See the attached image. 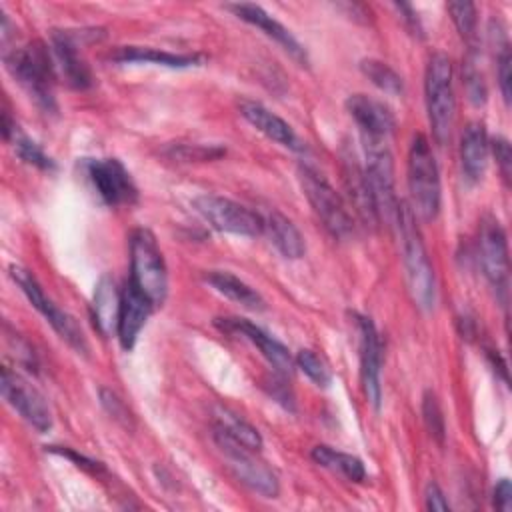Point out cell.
<instances>
[{"label": "cell", "mask_w": 512, "mask_h": 512, "mask_svg": "<svg viewBox=\"0 0 512 512\" xmlns=\"http://www.w3.org/2000/svg\"><path fill=\"white\" fill-rule=\"evenodd\" d=\"M4 64L12 78L26 90V94L44 114H54L58 110L54 98L56 66L52 50L46 44L36 40L14 48L4 54Z\"/></svg>", "instance_id": "1"}, {"label": "cell", "mask_w": 512, "mask_h": 512, "mask_svg": "<svg viewBox=\"0 0 512 512\" xmlns=\"http://www.w3.org/2000/svg\"><path fill=\"white\" fill-rule=\"evenodd\" d=\"M400 244H402V260L406 270V282L414 304L422 310H432L436 302V278L434 270L422 240V234L416 226V216L412 214L406 202H400L396 226Z\"/></svg>", "instance_id": "2"}, {"label": "cell", "mask_w": 512, "mask_h": 512, "mask_svg": "<svg viewBox=\"0 0 512 512\" xmlns=\"http://www.w3.org/2000/svg\"><path fill=\"white\" fill-rule=\"evenodd\" d=\"M410 210L416 220L430 222L440 212V174L426 136L416 134L408 152Z\"/></svg>", "instance_id": "3"}, {"label": "cell", "mask_w": 512, "mask_h": 512, "mask_svg": "<svg viewBox=\"0 0 512 512\" xmlns=\"http://www.w3.org/2000/svg\"><path fill=\"white\" fill-rule=\"evenodd\" d=\"M424 94L432 136L440 146H444L452 134L456 108L452 88V62L444 52H434L426 64Z\"/></svg>", "instance_id": "4"}, {"label": "cell", "mask_w": 512, "mask_h": 512, "mask_svg": "<svg viewBox=\"0 0 512 512\" xmlns=\"http://www.w3.org/2000/svg\"><path fill=\"white\" fill-rule=\"evenodd\" d=\"M130 282L154 304L160 306L168 294V272L154 234L136 228L130 234Z\"/></svg>", "instance_id": "5"}, {"label": "cell", "mask_w": 512, "mask_h": 512, "mask_svg": "<svg viewBox=\"0 0 512 512\" xmlns=\"http://www.w3.org/2000/svg\"><path fill=\"white\" fill-rule=\"evenodd\" d=\"M366 150V164L364 176L366 184L376 208L378 222L384 220L388 226H396L400 198L394 190V162L386 142H364Z\"/></svg>", "instance_id": "6"}, {"label": "cell", "mask_w": 512, "mask_h": 512, "mask_svg": "<svg viewBox=\"0 0 512 512\" xmlns=\"http://www.w3.org/2000/svg\"><path fill=\"white\" fill-rule=\"evenodd\" d=\"M298 178L308 204L312 206L324 228L334 238L348 236L354 230L352 214L348 212L340 194L330 186V182L312 166H300Z\"/></svg>", "instance_id": "7"}, {"label": "cell", "mask_w": 512, "mask_h": 512, "mask_svg": "<svg viewBox=\"0 0 512 512\" xmlns=\"http://www.w3.org/2000/svg\"><path fill=\"white\" fill-rule=\"evenodd\" d=\"M214 442L218 450L222 452L230 472L250 490L258 492L264 498H276L280 492V482L276 472L262 460H258L254 454L256 450H250L224 434L222 430L214 428Z\"/></svg>", "instance_id": "8"}, {"label": "cell", "mask_w": 512, "mask_h": 512, "mask_svg": "<svg viewBox=\"0 0 512 512\" xmlns=\"http://www.w3.org/2000/svg\"><path fill=\"white\" fill-rule=\"evenodd\" d=\"M10 274L14 278V282L20 286V290L24 292V296L28 298V302L44 316V320L52 326V330L70 346L74 348L78 354H88V342L86 336L82 332V328L78 326V322L64 312L62 308H58L40 288L38 280L34 278V274L22 266H10Z\"/></svg>", "instance_id": "9"}, {"label": "cell", "mask_w": 512, "mask_h": 512, "mask_svg": "<svg viewBox=\"0 0 512 512\" xmlns=\"http://www.w3.org/2000/svg\"><path fill=\"white\" fill-rule=\"evenodd\" d=\"M194 210L216 230L236 236H258L262 234V220L258 212L216 194L196 196L192 202Z\"/></svg>", "instance_id": "10"}, {"label": "cell", "mask_w": 512, "mask_h": 512, "mask_svg": "<svg viewBox=\"0 0 512 512\" xmlns=\"http://www.w3.org/2000/svg\"><path fill=\"white\" fill-rule=\"evenodd\" d=\"M478 258L488 284L504 304L508 292V242L502 224L494 216H484L480 222Z\"/></svg>", "instance_id": "11"}, {"label": "cell", "mask_w": 512, "mask_h": 512, "mask_svg": "<svg viewBox=\"0 0 512 512\" xmlns=\"http://www.w3.org/2000/svg\"><path fill=\"white\" fill-rule=\"evenodd\" d=\"M84 168L104 204L130 206L138 200V188L118 158H90L84 162Z\"/></svg>", "instance_id": "12"}, {"label": "cell", "mask_w": 512, "mask_h": 512, "mask_svg": "<svg viewBox=\"0 0 512 512\" xmlns=\"http://www.w3.org/2000/svg\"><path fill=\"white\" fill-rule=\"evenodd\" d=\"M100 30H54L52 32V58L56 66V74H60L68 86L86 90L92 86L94 76L78 48L82 46V38H90Z\"/></svg>", "instance_id": "13"}, {"label": "cell", "mask_w": 512, "mask_h": 512, "mask_svg": "<svg viewBox=\"0 0 512 512\" xmlns=\"http://www.w3.org/2000/svg\"><path fill=\"white\" fill-rule=\"evenodd\" d=\"M4 400L40 434L52 428V414L44 400V396L18 372L10 368H2L0 380Z\"/></svg>", "instance_id": "14"}, {"label": "cell", "mask_w": 512, "mask_h": 512, "mask_svg": "<svg viewBox=\"0 0 512 512\" xmlns=\"http://www.w3.org/2000/svg\"><path fill=\"white\" fill-rule=\"evenodd\" d=\"M360 334V378L368 402L380 408L382 400V340L374 322L368 316L354 314Z\"/></svg>", "instance_id": "15"}, {"label": "cell", "mask_w": 512, "mask_h": 512, "mask_svg": "<svg viewBox=\"0 0 512 512\" xmlns=\"http://www.w3.org/2000/svg\"><path fill=\"white\" fill-rule=\"evenodd\" d=\"M214 326L220 328L222 332L242 334L244 338H248L254 346H258L260 354L268 360V364L276 370V374L290 376L294 372L296 362H294L290 350L282 342H278L274 336H270L266 330H262L260 326H256L244 318H216Z\"/></svg>", "instance_id": "16"}, {"label": "cell", "mask_w": 512, "mask_h": 512, "mask_svg": "<svg viewBox=\"0 0 512 512\" xmlns=\"http://www.w3.org/2000/svg\"><path fill=\"white\" fill-rule=\"evenodd\" d=\"M346 110L356 122L362 142H386L394 130V114L382 100L366 94H350L346 98Z\"/></svg>", "instance_id": "17"}, {"label": "cell", "mask_w": 512, "mask_h": 512, "mask_svg": "<svg viewBox=\"0 0 512 512\" xmlns=\"http://www.w3.org/2000/svg\"><path fill=\"white\" fill-rule=\"evenodd\" d=\"M226 8L232 10L234 16H238L240 20L256 26L268 38L278 42L294 60H298L300 64H308V56H306L304 46L294 38V34L284 24H280L274 16H270L262 6L250 4V2H236V4H228Z\"/></svg>", "instance_id": "18"}, {"label": "cell", "mask_w": 512, "mask_h": 512, "mask_svg": "<svg viewBox=\"0 0 512 512\" xmlns=\"http://www.w3.org/2000/svg\"><path fill=\"white\" fill-rule=\"evenodd\" d=\"M154 304L128 280L122 292V306H120V320L116 336L124 350H132L140 330L144 328Z\"/></svg>", "instance_id": "19"}, {"label": "cell", "mask_w": 512, "mask_h": 512, "mask_svg": "<svg viewBox=\"0 0 512 512\" xmlns=\"http://www.w3.org/2000/svg\"><path fill=\"white\" fill-rule=\"evenodd\" d=\"M240 114L248 124H252L258 132H262L266 138L274 140L276 144H280L284 148H290V150H302L304 148V144L300 142L294 128L284 118H280L278 114L268 110L264 104L252 102V100H242L240 102Z\"/></svg>", "instance_id": "20"}, {"label": "cell", "mask_w": 512, "mask_h": 512, "mask_svg": "<svg viewBox=\"0 0 512 512\" xmlns=\"http://www.w3.org/2000/svg\"><path fill=\"white\" fill-rule=\"evenodd\" d=\"M262 220V234L270 240V244L288 260H298L306 252V242L300 230L294 226L290 218L280 214L278 210L258 212Z\"/></svg>", "instance_id": "21"}, {"label": "cell", "mask_w": 512, "mask_h": 512, "mask_svg": "<svg viewBox=\"0 0 512 512\" xmlns=\"http://www.w3.org/2000/svg\"><path fill=\"white\" fill-rule=\"evenodd\" d=\"M490 140L482 122H470L460 138V164L468 184H476L488 164Z\"/></svg>", "instance_id": "22"}, {"label": "cell", "mask_w": 512, "mask_h": 512, "mask_svg": "<svg viewBox=\"0 0 512 512\" xmlns=\"http://www.w3.org/2000/svg\"><path fill=\"white\" fill-rule=\"evenodd\" d=\"M110 60L120 64L130 62H144V64H158L166 68H190V66H202L206 58L202 54H174L150 46H118L114 52H110Z\"/></svg>", "instance_id": "23"}, {"label": "cell", "mask_w": 512, "mask_h": 512, "mask_svg": "<svg viewBox=\"0 0 512 512\" xmlns=\"http://www.w3.org/2000/svg\"><path fill=\"white\" fill-rule=\"evenodd\" d=\"M120 306H122V292L116 288L114 278L104 274L96 282L94 296H92V318L102 336H110L118 330Z\"/></svg>", "instance_id": "24"}, {"label": "cell", "mask_w": 512, "mask_h": 512, "mask_svg": "<svg viewBox=\"0 0 512 512\" xmlns=\"http://www.w3.org/2000/svg\"><path fill=\"white\" fill-rule=\"evenodd\" d=\"M206 282L216 290L220 292L222 296L242 304L244 308H250V310H262L264 308V300L262 296L252 288L248 286L244 280H240L238 276H234L232 272H226V270H212L206 274Z\"/></svg>", "instance_id": "25"}, {"label": "cell", "mask_w": 512, "mask_h": 512, "mask_svg": "<svg viewBox=\"0 0 512 512\" xmlns=\"http://www.w3.org/2000/svg\"><path fill=\"white\" fill-rule=\"evenodd\" d=\"M312 460L316 464H320L322 468H328L332 472H338L340 476H344L350 482H364L366 480V468L362 464L360 458L346 454V452H338L330 446L318 444L312 448L310 452Z\"/></svg>", "instance_id": "26"}, {"label": "cell", "mask_w": 512, "mask_h": 512, "mask_svg": "<svg viewBox=\"0 0 512 512\" xmlns=\"http://www.w3.org/2000/svg\"><path fill=\"white\" fill-rule=\"evenodd\" d=\"M344 180H346L350 200H352L356 212L362 216V220L370 222V224H378V216H376V208H374V202H372V196H370V190L366 184L364 168L358 166L354 162V158L346 160Z\"/></svg>", "instance_id": "27"}, {"label": "cell", "mask_w": 512, "mask_h": 512, "mask_svg": "<svg viewBox=\"0 0 512 512\" xmlns=\"http://www.w3.org/2000/svg\"><path fill=\"white\" fill-rule=\"evenodd\" d=\"M214 428L222 430L224 434H228L230 438H234L236 442H240L242 446L250 448V450H260L262 448V436L260 432L246 422L242 416H238L236 412L218 406L214 412Z\"/></svg>", "instance_id": "28"}, {"label": "cell", "mask_w": 512, "mask_h": 512, "mask_svg": "<svg viewBox=\"0 0 512 512\" xmlns=\"http://www.w3.org/2000/svg\"><path fill=\"white\" fill-rule=\"evenodd\" d=\"M360 70L382 92H386L390 96H400L404 92L402 76L386 62L376 60V58H364V60H360Z\"/></svg>", "instance_id": "29"}, {"label": "cell", "mask_w": 512, "mask_h": 512, "mask_svg": "<svg viewBox=\"0 0 512 512\" xmlns=\"http://www.w3.org/2000/svg\"><path fill=\"white\" fill-rule=\"evenodd\" d=\"M8 142H14V150L18 154V158L24 160L26 164L36 166V168L46 170V172L56 168V162L34 140H30L26 134H22L18 128L12 132Z\"/></svg>", "instance_id": "30"}, {"label": "cell", "mask_w": 512, "mask_h": 512, "mask_svg": "<svg viewBox=\"0 0 512 512\" xmlns=\"http://www.w3.org/2000/svg\"><path fill=\"white\" fill-rule=\"evenodd\" d=\"M446 10H448L454 26L458 28L460 36L466 42H472L476 38V24H478L476 6L472 2H450V4H446Z\"/></svg>", "instance_id": "31"}, {"label": "cell", "mask_w": 512, "mask_h": 512, "mask_svg": "<svg viewBox=\"0 0 512 512\" xmlns=\"http://www.w3.org/2000/svg\"><path fill=\"white\" fill-rule=\"evenodd\" d=\"M422 418H424V424H426V430L430 432V436L438 444H444L446 422H444L438 398H436V394L432 390L424 392V398H422Z\"/></svg>", "instance_id": "32"}, {"label": "cell", "mask_w": 512, "mask_h": 512, "mask_svg": "<svg viewBox=\"0 0 512 512\" xmlns=\"http://www.w3.org/2000/svg\"><path fill=\"white\" fill-rule=\"evenodd\" d=\"M294 362H296V366H298L316 386L326 388V386L330 384L332 374H330L328 366H326L324 360H322L318 354H314L312 350H300V352L296 354Z\"/></svg>", "instance_id": "33"}, {"label": "cell", "mask_w": 512, "mask_h": 512, "mask_svg": "<svg viewBox=\"0 0 512 512\" xmlns=\"http://www.w3.org/2000/svg\"><path fill=\"white\" fill-rule=\"evenodd\" d=\"M462 76H464V86H466L468 98H470L476 106H478V104H484V102H486V84H484L482 72H480L478 66H476L474 52H470V54L466 56Z\"/></svg>", "instance_id": "34"}, {"label": "cell", "mask_w": 512, "mask_h": 512, "mask_svg": "<svg viewBox=\"0 0 512 512\" xmlns=\"http://www.w3.org/2000/svg\"><path fill=\"white\" fill-rule=\"evenodd\" d=\"M496 76H498V86L502 92L504 102H510V84H512V58H510V46L508 40L504 38L498 44V54H496Z\"/></svg>", "instance_id": "35"}, {"label": "cell", "mask_w": 512, "mask_h": 512, "mask_svg": "<svg viewBox=\"0 0 512 512\" xmlns=\"http://www.w3.org/2000/svg\"><path fill=\"white\" fill-rule=\"evenodd\" d=\"M4 330H6V344H8V350L12 352L14 360H16L20 366H24V368L36 372L38 362H36V354H34L32 346H30L20 334H16V332L10 334V332H8V330H10L8 324L4 326Z\"/></svg>", "instance_id": "36"}, {"label": "cell", "mask_w": 512, "mask_h": 512, "mask_svg": "<svg viewBox=\"0 0 512 512\" xmlns=\"http://www.w3.org/2000/svg\"><path fill=\"white\" fill-rule=\"evenodd\" d=\"M100 402L104 406V410L124 428H132V416L126 408V404L108 388H100Z\"/></svg>", "instance_id": "37"}, {"label": "cell", "mask_w": 512, "mask_h": 512, "mask_svg": "<svg viewBox=\"0 0 512 512\" xmlns=\"http://www.w3.org/2000/svg\"><path fill=\"white\" fill-rule=\"evenodd\" d=\"M224 154V148H216V146H176L172 156L174 158H182V160H212V158H220Z\"/></svg>", "instance_id": "38"}, {"label": "cell", "mask_w": 512, "mask_h": 512, "mask_svg": "<svg viewBox=\"0 0 512 512\" xmlns=\"http://www.w3.org/2000/svg\"><path fill=\"white\" fill-rule=\"evenodd\" d=\"M492 154L496 158V164L500 168V174L506 182H510V168H512V152H510V142L502 136H496L490 144Z\"/></svg>", "instance_id": "39"}, {"label": "cell", "mask_w": 512, "mask_h": 512, "mask_svg": "<svg viewBox=\"0 0 512 512\" xmlns=\"http://www.w3.org/2000/svg\"><path fill=\"white\" fill-rule=\"evenodd\" d=\"M50 452L60 454V456H64V458H68V460H72L78 468H82V470H86V472L98 474V472H102V470H104V466H102L100 462H96V460H92V458H88V456H84V454H78V452H74L72 448H64V446H50Z\"/></svg>", "instance_id": "40"}, {"label": "cell", "mask_w": 512, "mask_h": 512, "mask_svg": "<svg viewBox=\"0 0 512 512\" xmlns=\"http://www.w3.org/2000/svg\"><path fill=\"white\" fill-rule=\"evenodd\" d=\"M426 508L428 510H436V512H446L450 510V504L442 492V488L436 484V482H430L426 486Z\"/></svg>", "instance_id": "41"}, {"label": "cell", "mask_w": 512, "mask_h": 512, "mask_svg": "<svg viewBox=\"0 0 512 512\" xmlns=\"http://www.w3.org/2000/svg\"><path fill=\"white\" fill-rule=\"evenodd\" d=\"M282 378H286V376H282ZM282 378L270 380V382L266 384V388H268L270 396H272L276 402H280V404L286 406V408H292V392H290V388L286 386V382H284Z\"/></svg>", "instance_id": "42"}, {"label": "cell", "mask_w": 512, "mask_h": 512, "mask_svg": "<svg viewBox=\"0 0 512 512\" xmlns=\"http://www.w3.org/2000/svg\"><path fill=\"white\" fill-rule=\"evenodd\" d=\"M396 8L400 10V18H402L404 26L408 28V32L414 34V36H418V38H422V36H424V34H422L424 30H422V24H420L418 14L414 12V8H412L410 4H396Z\"/></svg>", "instance_id": "43"}, {"label": "cell", "mask_w": 512, "mask_h": 512, "mask_svg": "<svg viewBox=\"0 0 512 512\" xmlns=\"http://www.w3.org/2000/svg\"><path fill=\"white\" fill-rule=\"evenodd\" d=\"M494 508L508 512L512 508V486L506 478H502L494 488Z\"/></svg>", "instance_id": "44"}, {"label": "cell", "mask_w": 512, "mask_h": 512, "mask_svg": "<svg viewBox=\"0 0 512 512\" xmlns=\"http://www.w3.org/2000/svg\"><path fill=\"white\" fill-rule=\"evenodd\" d=\"M486 352H488V360H490V364L494 366V370H498V372H500V376H502V380H504V382H508L506 364H504V360L500 358V354H498V352H494V350H486Z\"/></svg>", "instance_id": "45"}]
</instances>
